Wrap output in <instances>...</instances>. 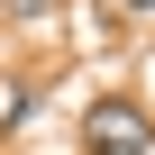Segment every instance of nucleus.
Listing matches in <instances>:
<instances>
[{
	"label": "nucleus",
	"mask_w": 155,
	"mask_h": 155,
	"mask_svg": "<svg viewBox=\"0 0 155 155\" xmlns=\"http://www.w3.org/2000/svg\"><path fill=\"white\" fill-rule=\"evenodd\" d=\"M128 9H155V0H128Z\"/></svg>",
	"instance_id": "7ed1b4c3"
},
{
	"label": "nucleus",
	"mask_w": 155,
	"mask_h": 155,
	"mask_svg": "<svg viewBox=\"0 0 155 155\" xmlns=\"http://www.w3.org/2000/svg\"><path fill=\"white\" fill-rule=\"evenodd\" d=\"M9 18H55V0H9Z\"/></svg>",
	"instance_id": "f03ea898"
},
{
	"label": "nucleus",
	"mask_w": 155,
	"mask_h": 155,
	"mask_svg": "<svg viewBox=\"0 0 155 155\" xmlns=\"http://www.w3.org/2000/svg\"><path fill=\"white\" fill-rule=\"evenodd\" d=\"M82 146H91V155H146V146H155V119H146L137 101H101Z\"/></svg>",
	"instance_id": "f257e3e1"
}]
</instances>
